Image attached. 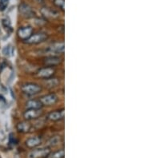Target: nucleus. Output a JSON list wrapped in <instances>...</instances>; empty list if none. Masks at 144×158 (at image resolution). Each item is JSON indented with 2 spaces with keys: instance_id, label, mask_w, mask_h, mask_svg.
<instances>
[{
  "instance_id": "f257e3e1",
  "label": "nucleus",
  "mask_w": 144,
  "mask_h": 158,
  "mask_svg": "<svg viewBox=\"0 0 144 158\" xmlns=\"http://www.w3.org/2000/svg\"><path fill=\"white\" fill-rule=\"evenodd\" d=\"M21 89L24 94L28 95L37 94L42 90L40 85L35 84V83H27L22 85Z\"/></svg>"
},
{
  "instance_id": "f03ea898",
  "label": "nucleus",
  "mask_w": 144,
  "mask_h": 158,
  "mask_svg": "<svg viewBox=\"0 0 144 158\" xmlns=\"http://www.w3.org/2000/svg\"><path fill=\"white\" fill-rule=\"evenodd\" d=\"M47 39V35L44 33H36L31 35L27 40L28 44H38L44 42Z\"/></svg>"
},
{
  "instance_id": "7ed1b4c3",
  "label": "nucleus",
  "mask_w": 144,
  "mask_h": 158,
  "mask_svg": "<svg viewBox=\"0 0 144 158\" xmlns=\"http://www.w3.org/2000/svg\"><path fill=\"white\" fill-rule=\"evenodd\" d=\"M50 154V149L48 148H37L31 151L28 154V158H42Z\"/></svg>"
},
{
  "instance_id": "20e7f679",
  "label": "nucleus",
  "mask_w": 144,
  "mask_h": 158,
  "mask_svg": "<svg viewBox=\"0 0 144 158\" xmlns=\"http://www.w3.org/2000/svg\"><path fill=\"white\" fill-rule=\"evenodd\" d=\"M19 12L21 13L23 17L28 18V19L34 17V15H35V12L31 8V6L28 4L24 3V2H23L19 6Z\"/></svg>"
},
{
  "instance_id": "39448f33",
  "label": "nucleus",
  "mask_w": 144,
  "mask_h": 158,
  "mask_svg": "<svg viewBox=\"0 0 144 158\" xmlns=\"http://www.w3.org/2000/svg\"><path fill=\"white\" fill-rule=\"evenodd\" d=\"M33 29L31 27H20L18 31V36L22 40L27 41L33 35Z\"/></svg>"
},
{
  "instance_id": "423d86ee",
  "label": "nucleus",
  "mask_w": 144,
  "mask_h": 158,
  "mask_svg": "<svg viewBox=\"0 0 144 158\" xmlns=\"http://www.w3.org/2000/svg\"><path fill=\"white\" fill-rule=\"evenodd\" d=\"M40 102L43 106H51L58 102V96L55 94H49L44 95L40 98Z\"/></svg>"
},
{
  "instance_id": "0eeeda50",
  "label": "nucleus",
  "mask_w": 144,
  "mask_h": 158,
  "mask_svg": "<svg viewBox=\"0 0 144 158\" xmlns=\"http://www.w3.org/2000/svg\"><path fill=\"white\" fill-rule=\"evenodd\" d=\"M55 73V69L52 67H49V66H46V67L42 68L38 71L37 73V75L38 77H42V78H50L52 76L54 75Z\"/></svg>"
},
{
  "instance_id": "6e6552de",
  "label": "nucleus",
  "mask_w": 144,
  "mask_h": 158,
  "mask_svg": "<svg viewBox=\"0 0 144 158\" xmlns=\"http://www.w3.org/2000/svg\"><path fill=\"white\" fill-rule=\"evenodd\" d=\"M41 114H42L41 110H31V109H28L23 114V117H24L26 120H34L38 118V117H40Z\"/></svg>"
},
{
  "instance_id": "1a4fd4ad",
  "label": "nucleus",
  "mask_w": 144,
  "mask_h": 158,
  "mask_svg": "<svg viewBox=\"0 0 144 158\" xmlns=\"http://www.w3.org/2000/svg\"><path fill=\"white\" fill-rule=\"evenodd\" d=\"M47 118L50 121L52 122H58L60 120H63L64 118V110H57V111H54L48 114Z\"/></svg>"
},
{
  "instance_id": "9d476101",
  "label": "nucleus",
  "mask_w": 144,
  "mask_h": 158,
  "mask_svg": "<svg viewBox=\"0 0 144 158\" xmlns=\"http://www.w3.org/2000/svg\"><path fill=\"white\" fill-rule=\"evenodd\" d=\"M43 62H44V64L46 66L51 67V66H55L59 65V64L61 62V59H60L59 57L50 56V57H47L46 58H45Z\"/></svg>"
},
{
  "instance_id": "9b49d317",
  "label": "nucleus",
  "mask_w": 144,
  "mask_h": 158,
  "mask_svg": "<svg viewBox=\"0 0 144 158\" xmlns=\"http://www.w3.org/2000/svg\"><path fill=\"white\" fill-rule=\"evenodd\" d=\"M26 105H27V109H31V110H41L43 106L40 100H37V99L29 100Z\"/></svg>"
},
{
  "instance_id": "f8f14e48",
  "label": "nucleus",
  "mask_w": 144,
  "mask_h": 158,
  "mask_svg": "<svg viewBox=\"0 0 144 158\" xmlns=\"http://www.w3.org/2000/svg\"><path fill=\"white\" fill-rule=\"evenodd\" d=\"M51 53H63L64 51V43H55L49 48Z\"/></svg>"
},
{
  "instance_id": "ddd939ff",
  "label": "nucleus",
  "mask_w": 144,
  "mask_h": 158,
  "mask_svg": "<svg viewBox=\"0 0 144 158\" xmlns=\"http://www.w3.org/2000/svg\"><path fill=\"white\" fill-rule=\"evenodd\" d=\"M41 142V140L39 137H31V138L27 139V141H26V144L28 147L30 148H34V147L38 146Z\"/></svg>"
},
{
  "instance_id": "4468645a",
  "label": "nucleus",
  "mask_w": 144,
  "mask_h": 158,
  "mask_svg": "<svg viewBox=\"0 0 144 158\" xmlns=\"http://www.w3.org/2000/svg\"><path fill=\"white\" fill-rule=\"evenodd\" d=\"M30 129H31V126L27 122H20L17 125L18 131L21 133H27L30 130Z\"/></svg>"
},
{
  "instance_id": "2eb2a0df",
  "label": "nucleus",
  "mask_w": 144,
  "mask_h": 158,
  "mask_svg": "<svg viewBox=\"0 0 144 158\" xmlns=\"http://www.w3.org/2000/svg\"><path fill=\"white\" fill-rule=\"evenodd\" d=\"M42 13L43 14V15L46 16V17L54 18V17H57L58 15L57 12L51 10V9H50V8H46V7L42 8Z\"/></svg>"
},
{
  "instance_id": "dca6fc26",
  "label": "nucleus",
  "mask_w": 144,
  "mask_h": 158,
  "mask_svg": "<svg viewBox=\"0 0 144 158\" xmlns=\"http://www.w3.org/2000/svg\"><path fill=\"white\" fill-rule=\"evenodd\" d=\"M60 141V138L58 136H55V137H52L50 139V141H48V145H50V146H55L57 145Z\"/></svg>"
},
{
  "instance_id": "f3484780",
  "label": "nucleus",
  "mask_w": 144,
  "mask_h": 158,
  "mask_svg": "<svg viewBox=\"0 0 144 158\" xmlns=\"http://www.w3.org/2000/svg\"><path fill=\"white\" fill-rule=\"evenodd\" d=\"M54 3L56 6H58L63 11L64 6H65V1L64 0H54Z\"/></svg>"
},
{
  "instance_id": "a211bd4d",
  "label": "nucleus",
  "mask_w": 144,
  "mask_h": 158,
  "mask_svg": "<svg viewBox=\"0 0 144 158\" xmlns=\"http://www.w3.org/2000/svg\"><path fill=\"white\" fill-rule=\"evenodd\" d=\"M9 3V0H0V11H4Z\"/></svg>"
},
{
  "instance_id": "6ab92c4d",
  "label": "nucleus",
  "mask_w": 144,
  "mask_h": 158,
  "mask_svg": "<svg viewBox=\"0 0 144 158\" xmlns=\"http://www.w3.org/2000/svg\"><path fill=\"white\" fill-rule=\"evenodd\" d=\"M2 25H3V27L5 28L6 30H11L12 31V28H11V23L8 19H5L2 20Z\"/></svg>"
},
{
  "instance_id": "aec40b11",
  "label": "nucleus",
  "mask_w": 144,
  "mask_h": 158,
  "mask_svg": "<svg viewBox=\"0 0 144 158\" xmlns=\"http://www.w3.org/2000/svg\"><path fill=\"white\" fill-rule=\"evenodd\" d=\"M63 156H64V151L60 150L55 152V153H53V155L51 156V158H63Z\"/></svg>"
},
{
  "instance_id": "412c9836",
  "label": "nucleus",
  "mask_w": 144,
  "mask_h": 158,
  "mask_svg": "<svg viewBox=\"0 0 144 158\" xmlns=\"http://www.w3.org/2000/svg\"><path fill=\"white\" fill-rule=\"evenodd\" d=\"M35 1H36V2H38V3H40V2H42V0H35Z\"/></svg>"
}]
</instances>
